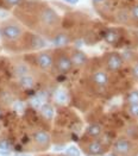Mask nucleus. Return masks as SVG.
<instances>
[{
    "label": "nucleus",
    "instance_id": "obj_1",
    "mask_svg": "<svg viewBox=\"0 0 138 156\" xmlns=\"http://www.w3.org/2000/svg\"><path fill=\"white\" fill-rule=\"evenodd\" d=\"M113 150L115 154L118 155H131L135 150V147L133 143L130 141V140H126V138H120L118 141H115L113 144Z\"/></svg>",
    "mask_w": 138,
    "mask_h": 156
},
{
    "label": "nucleus",
    "instance_id": "obj_2",
    "mask_svg": "<svg viewBox=\"0 0 138 156\" xmlns=\"http://www.w3.org/2000/svg\"><path fill=\"white\" fill-rule=\"evenodd\" d=\"M1 36L5 39L14 41L22 36V29L17 25H5L1 29Z\"/></svg>",
    "mask_w": 138,
    "mask_h": 156
},
{
    "label": "nucleus",
    "instance_id": "obj_3",
    "mask_svg": "<svg viewBox=\"0 0 138 156\" xmlns=\"http://www.w3.org/2000/svg\"><path fill=\"white\" fill-rule=\"evenodd\" d=\"M123 63H124V60L123 57L117 54V52H112L108 55L107 60H106V66L107 68L111 70V72H117L122 67H123Z\"/></svg>",
    "mask_w": 138,
    "mask_h": 156
},
{
    "label": "nucleus",
    "instance_id": "obj_4",
    "mask_svg": "<svg viewBox=\"0 0 138 156\" xmlns=\"http://www.w3.org/2000/svg\"><path fill=\"white\" fill-rule=\"evenodd\" d=\"M41 20L43 24L48 26H52L55 24H57L58 22V17H57V13L55 12L52 9H44L42 12H41Z\"/></svg>",
    "mask_w": 138,
    "mask_h": 156
},
{
    "label": "nucleus",
    "instance_id": "obj_5",
    "mask_svg": "<svg viewBox=\"0 0 138 156\" xmlns=\"http://www.w3.org/2000/svg\"><path fill=\"white\" fill-rule=\"evenodd\" d=\"M55 66H56V69L60 72V73H68L70 72V69L73 68V62H72V58L65 56V55H61L57 57L56 62H55Z\"/></svg>",
    "mask_w": 138,
    "mask_h": 156
},
{
    "label": "nucleus",
    "instance_id": "obj_6",
    "mask_svg": "<svg viewBox=\"0 0 138 156\" xmlns=\"http://www.w3.org/2000/svg\"><path fill=\"white\" fill-rule=\"evenodd\" d=\"M34 141L38 147H41L42 149H45L50 144V136L45 131H36L35 135H34Z\"/></svg>",
    "mask_w": 138,
    "mask_h": 156
},
{
    "label": "nucleus",
    "instance_id": "obj_7",
    "mask_svg": "<svg viewBox=\"0 0 138 156\" xmlns=\"http://www.w3.org/2000/svg\"><path fill=\"white\" fill-rule=\"evenodd\" d=\"M37 65L42 69H48L54 65V58L49 52H41L37 56Z\"/></svg>",
    "mask_w": 138,
    "mask_h": 156
},
{
    "label": "nucleus",
    "instance_id": "obj_8",
    "mask_svg": "<svg viewBox=\"0 0 138 156\" xmlns=\"http://www.w3.org/2000/svg\"><path fill=\"white\" fill-rule=\"evenodd\" d=\"M86 149H87L88 154H90V155H101L104 153V150H105L104 145L99 141H92V142H89L87 144V148Z\"/></svg>",
    "mask_w": 138,
    "mask_h": 156
},
{
    "label": "nucleus",
    "instance_id": "obj_9",
    "mask_svg": "<svg viewBox=\"0 0 138 156\" xmlns=\"http://www.w3.org/2000/svg\"><path fill=\"white\" fill-rule=\"evenodd\" d=\"M93 82L97 85V86H106L108 83V75L105 73V72H95L92 76Z\"/></svg>",
    "mask_w": 138,
    "mask_h": 156
},
{
    "label": "nucleus",
    "instance_id": "obj_10",
    "mask_svg": "<svg viewBox=\"0 0 138 156\" xmlns=\"http://www.w3.org/2000/svg\"><path fill=\"white\" fill-rule=\"evenodd\" d=\"M72 62L75 66H83L87 62V56L82 51H75L72 55Z\"/></svg>",
    "mask_w": 138,
    "mask_h": 156
},
{
    "label": "nucleus",
    "instance_id": "obj_11",
    "mask_svg": "<svg viewBox=\"0 0 138 156\" xmlns=\"http://www.w3.org/2000/svg\"><path fill=\"white\" fill-rule=\"evenodd\" d=\"M13 72H14V74H16L17 76L22 78V76L29 75L30 68H29V66H27V65L23 63V62H20V63H17V65L14 66V68H13Z\"/></svg>",
    "mask_w": 138,
    "mask_h": 156
},
{
    "label": "nucleus",
    "instance_id": "obj_12",
    "mask_svg": "<svg viewBox=\"0 0 138 156\" xmlns=\"http://www.w3.org/2000/svg\"><path fill=\"white\" fill-rule=\"evenodd\" d=\"M69 37L65 35V34H58V35H56L54 39H52V43H54V45L55 47H64V45H67L68 43H69Z\"/></svg>",
    "mask_w": 138,
    "mask_h": 156
},
{
    "label": "nucleus",
    "instance_id": "obj_13",
    "mask_svg": "<svg viewBox=\"0 0 138 156\" xmlns=\"http://www.w3.org/2000/svg\"><path fill=\"white\" fill-rule=\"evenodd\" d=\"M101 132H102V128L99 124H90L86 129V133L90 137H98L101 135Z\"/></svg>",
    "mask_w": 138,
    "mask_h": 156
},
{
    "label": "nucleus",
    "instance_id": "obj_14",
    "mask_svg": "<svg viewBox=\"0 0 138 156\" xmlns=\"http://www.w3.org/2000/svg\"><path fill=\"white\" fill-rule=\"evenodd\" d=\"M41 113H42V116L45 119H51V118L54 117V115H55L54 107L49 104H44L41 107Z\"/></svg>",
    "mask_w": 138,
    "mask_h": 156
},
{
    "label": "nucleus",
    "instance_id": "obj_15",
    "mask_svg": "<svg viewBox=\"0 0 138 156\" xmlns=\"http://www.w3.org/2000/svg\"><path fill=\"white\" fill-rule=\"evenodd\" d=\"M118 39H119V34L115 30H108V31H106V34H105V41L107 43L114 44V43L118 42Z\"/></svg>",
    "mask_w": 138,
    "mask_h": 156
},
{
    "label": "nucleus",
    "instance_id": "obj_16",
    "mask_svg": "<svg viewBox=\"0 0 138 156\" xmlns=\"http://www.w3.org/2000/svg\"><path fill=\"white\" fill-rule=\"evenodd\" d=\"M35 83V80L31 75H25V76H22L19 78V85L23 87V88H31Z\"/></svg>",
    "mask_w": 138,
    "mask_h": 156
},
{
    "label": "nucleus",
    "instance_id": "obj_17",
    "mask_svg": "<svg viewBox=\"0 0 138 156\" xmlns=\"http://www.w3.org/2000/svg\"><path fill=\"white\" fill-rule=\"evenodd\" d=\"M31 45L34 49H42L47 45L45 41L43 38H41L39 36H32V41H31Z\"/></svg>",
    "mask_w": 138,
    "mask_h": 156
},
{
    "label": "nucleus",
    "instance_id": "obj_18",
    "mask_svg": "<svg viewBox=\"0 0 138 156\" xmlns=\"http://www.w3.org/2000/svg\"><path fill=\"white\" fill-rule=\"evenodd\" d=\"M55 100L57 104H65L68 100V95L63 90H57L55 93Z\"/></svg>",
    "mask_w": 138,
    "mask_h": 156
},
{
    "label": "nucleus",
    "instance_id": "obj_19",
    "mask_svg": "<svg viewBox=\"0 0 138 156\" xmlns=\"http://www.w3.org/2000/svg\"><path fill=\"white\" fill-rule=\"evenodd\" d=\"M127 103L130 105L138 104V91L130 92V94L127 95Z\"/></svg>",
    "mask_w": 138,
    "mask_h": 156
},
{
    "label": "nucleus",
    "instance_id": "obj_20",
    "mask_svg": "<svg viewBox=\"0 0 138 156\" xmlns=\"http://www.w3.org/2000/svg\"><path fill=\"white\" fill-rule=\"evenodd\" d=\"M30 104L32 105L34 107H36V108H39V107H42L43 105H42V97L38 94L37 97H34V98H31V100H30Z\"/></svg>",
    "mask_w": 138,
    "mask_h": 156
},
{
    "label": "nucleus",
    "instance_id": "obj_21",
    "mask_svg": "<svg viewBox=\"0 0 138 156\" xmlns=\"http://www.w3.org/2000/svg\"><path fill=\"white\" fill-rule=\"evenodd\" d=\"M67 154H68V156H80V150L76 147H68Z\"/></svg>",
    "mask_w": 138,
    "mask_h": 156
},
{
    "label": "nucleus",
    "instance_id": "obj_22",
    "mask_svg": "<svg viewBox=\"0 0 138 156\" xmlns=\"http://www.w3.org/2000/svg\"><path fill=\"white\" fill-rule=\"evenodd\" d=\"M129 112H130L132 116L138 117V104L130 105V107H129Z\"/></svg>",
    "mask_w": 138,
    "mask_h": 156
},
{
    "label": "nucleus",
    "instance_id": "obj_23",
    "mask_svg": "<svg viewBox=\"0 0 138 156\" xmlns=\"http://www.w3.org/2000/svg\"><path fill=\"white\" fill-rule=\"evenodd\" d=\"M10 147H11V144L7 140H1L0 141V150H9Z\"/></svg>",
    "mask_w": 138,
    "mask_h": 156
},
{
    "label": "nucleus",
    "instance_id": "obj_24",
    "mask_svg": "<svg viewBox=\"0 0 138 156\" xmlns=\"http://www.w3.org/2000/svg\"><path fill=\"white\" fill-rule=\"evenodd\" d=\"M131 17L133 19L138 20V5H135L132 9H131Z\"/></svg>",
    "mask_w": 138,
    "mask_h": 156
},
{
    "label": "nucleus",
    "instance_id": "obj_25",
    "mask_svg": "<svg viewBox=\"0 0 138 156\" xmlns=\"http://www.w3.org/2000/svg\"><path fill=\"white\" fill-rule=\"evenodd\" d=\"M13 108L16 110V111H18V112H20V111H23L24 110V104L22 103V101H17L14 106H13Z\"/></svg>",
    "mask_w": 138,
    "mask_h": 156
},
{
    "label": "nucleus",
    "instance_id": "obj_26",
    "mask_svg": "<svg viewBox=\"0 0 138 156\" xmlns=\"http://www.w3.org/2000/svg\"><path fill=\"white\" fill-rule=\"evenodd\" d=\"M132 75H133V78L136 79V80H138V63H135L133 65V67H132Z\"/></svg>",
    "mask_w": 138,
    "mask_h": 156
},
{
    "label": "nucleus",
    "instance_id": "obj_27",
    "mask_svg": "<svg viewBox=\"0 0 138 156\" xmlns=\"http://www.w3.org/2000/svg\"><path fill=\"white\" fill-rule=\"evenodd\" d=\"M6 1L10 5H19L20 2H23V0H6Z\"/></svg>",
    "mask_w": 138,
    "mask_h": 156
},
{
    "label": "nucleus",
    "instance_id": "obj_28",
    "mask_svg": "<svg viewBox=\"0 0 138 156\" xmlns=\"http://www.w3.org/2000/svg\"><path fill=\"white\" fill-rule=\"evenodd\" d=\"M63 1H65L68 4H77L79 2V0H63Z\"/></svg>",
    "mask_w": 138,
    "mask_h": 156
},
{
    "label": "nucleus",
    "instance_id": "obj_29",
    "mask_svg": "<svg viewBox=\"0 0 138 156\" xmlns=\"http://www.w3.org/2000/svg\"><path fill=\"white\" fill-rule=\"evenodd\" d=\"M6 16H7V12L0 10V18H4V17H6Z\"/></svg>",
    "mask_w": 138,
    "mask_h": 156
},
{
    "label": "nucleus",
    "instance_id": "obj_30",
    "mask_svg": "<svg viewBox=\"0 0 138 156\" xmlns=\"http://www.w3.org/2000/svg\"><path fill=\"white\" fill-rule=\"evenodd\" d=\"M94 2H100V1H102V0H93Z\"/></svg>",
    "mask_w": 138,
    "mask_h": 156
},
{
    "label": "nucleus",
    "instance_id": "obj_31",
    "mask_svg": "<svg viewBox=\"0 0 138 156\" xmlns=\"http://www.w3.org/2000/svg\"><path fill=\"white\" fill-rule=\"evenodd\" d=\"M17 156H27V155H17Z\"/></svg>",
    "mask_w": 138,
    "mask_h": 156
},
{
    "label": "nucleus",
    "instance_id": "obj_32",
    "mask_svg": "<svg viewBox=\"0 0 138 156\" xmlns=\"http://www.w3.org/2000/svg\"><path fill=\"white\" fill-rule=\"evenodd\" d=\"M107 156H114V155H107Z\"/></svg>",
    "mask_w": 138,
    "mask_h": 156
},
{
    "label": "nucleus",
    "instance_id": "obj_33",
    "mask_svg": "<svg viewBox=\"0 0 138 156\" xmlns=\"http://www.w3.org/2000/svg\"><path fill=\"white\" fill-rule=\"evenodd\" d=\"M0 115H1V111H0Z\"/></svg>",
    "mask_w": 138,
    "mask_h": 156
}]
</instances>
